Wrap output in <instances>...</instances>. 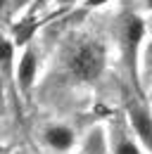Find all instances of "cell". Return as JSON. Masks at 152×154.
I'll use <instances>...</instances> for the list:
<instances>
[{
  "mask_svg": "<svg viewBox=\"0 0 152 154\" xmlns=\"http://www.w3.org/2000/svg\"><path fill=\"white\" fill-rule=\"evenodd\" d=\"M107 59H109L107 45L95 33H71L62 52L67 74L76 83H86V85L102 78L107 69Z\"/></svg>",
  "mask_w": 152,
  "mask_h": 154,
  "instance_id": "cell-1",
  "label": "cell"
},
{
  "mask_svg": "<svg viewBox=\"0 0 152 154\" xmlns=\"http://www.w3.org/2000/svg\"><path fill=\"white\" fill-rule=\"evenodd\" d=\"M119 45H121V57L124 64L128 69L133 81H138L140 76V57H143V48H145V40H147V21L145 14L131 10L126 12L121 19H119Z\"/></svg>",
  "mask_w": 152,
  "mask_h": 154,
  "instance_id": "cell-2",
  "label": "cell"
},
{
  "mask_svg": "<svg viewBox=\"0 0 152 154\" xmlns=\"http://www.w3.org/2000/svg\"><path fill=\"white\" fill-rule=\"evenodd\" d=\"M38 71H40V55H38L36 43H29L17 52V64H14V83L24 95L33 90Z\"/></svg>",
  "mask_w": 152,
  "mask_h": 154,
  "instance_id": "cell-3",
  "label": "cell"
},
{
  "mask_svg": "<svg viewBox=\"0 0 152 154\" xmlns=\"http://www.w3.org/2000/svg\"><path fill=\"white\" fill-rule=\"evenodd\" d=\"M40 137H43V145L55 154H69L76 147V131L62 121L48 123L40 131Z\"/></svg>",
  "mask_w": 152,
  "mask_h": 154,
  "instance_id": "cell-4",
  "label": "cell"
},
{
  "mask_svg": "<svg viewBox=\"0 0 152 154\" xmlns=\"http://www.w3.org/2000/svg\"><path fill=\"white\" fill-rule=\"evenodd\" d=\"M126 116H128V123H131L133 133H135V140L152 152V114L150 109L140 102L131 100L126 104Z\"/></svg>",
  "mask_w": 152,
  "mask_h": 154,
  "instance_id": "cell-5",
  "label": "cell"
},
{
  "mask_svg": "<svg viewBox=\"0 0 152 154\" xmlns=\"http://www.w3.org/2000/svg\"><path fill=\"white\" fill-rule=\"evenodd\" d=\"M17 45L12 36L0 33V71L5 78H14V64H17Z\"/></svg>",
  "mask_w": 152,
  "mask_h": 154,
  "instance_id": "cell-6",
  "label": "cell"
},
{
  "mask_svg": "<svg viewBox=\"0 0 152 154\" xmlns=\"http://www.w3.org/2000/svg\"><path fill=\"white\" fill-rule=\"evenodd\" d=\"M109 154H143L140 142L133 140L131 135H126V131L116 128L109 135Z\"/></svg>",
  "mask_w": 152,
  "mask_h": 154,
  "instance_id": "cell-7",
  "label": "cell"
},
{
  "mask_svg": "<svg viewBox=\"0 0 152 154\" xmlns=\"http://www.w3.org/2000/svg\"><path fill=\"white\" fill-rule=\"evenodd\" d=\"M83 152L86 154H107L109 152V135L102 128H95L83 140Z\"/></svg>",
  "mask_w": 152,
  "mask_h": 154,
  "instance_id": "cell-8",
  "label": "cell"
},
{
  "mask_svg": "<svg viewBox=\"0 0 152 154\" xmlns=\"http://www.w3.org/2000/svg\"><path fill=\"white\" fill-rule=\"evenodd\" d=\"M140 74L145 76V81L152 83V36H147L145 48H143V57H140Z\"/></svg>",
  "mask_w": 152,
  "mask_h": 154,
  "instance_id": "cell-9",
  "label": "cell"
},
{
  "mask_svg": "<svg viewBox=\"0 0 152 154\" xmlns=\"http://www.w3.org/2000/svg\"><path fill=\"white\" fill-rule=\"evenodd\" d=\"M83 0H50V10H55V14H62V12H69L74 7H81Z\"/></svg>",
  "mask_w": 152,
  "mask_h": 154,
  "instance_id": "cell-10",
  "label": "cell"
},
{
  "mask_svg": "<svg viewBox=\"0 0 152 154\" xmlns=\"http://www.w3.org/2000/svg\"><path fill=\"white\" fill-rule=\"evenodd\" d=\"M112 0H83V10H102V7H107Z\"/></svg>",
  "mask_w": 152,
  "mask_h": 154,
  "instance_id": "cell-11",
  "label": "cell"
},
{
  "mask_svg": "<svg viewBox=\"0 0 152 154\" xmlns=\"http://www.w3.org/2000/svg\"><path fill=\"white\" fill-rule=\"evenodd\" d=\"M138 12H143L145 17L152 14V0H138Z\"/></svg>",
  "mask_w": 152,
  "mask_h": 154,
  "instance_id": "cell-12",
  "label": "cell"
},
{
  "mask_svg": "<svg viewBox=\"0 0 152 154\" xmlns=\"http://www.w3.org/2000/svg\"><path fill=\"white\" fill-rule=\"evenodd\" d=\"M10 5H12V0H0V12L10 10Z\"/></svg>",
  "mask_w": 152,
  "mask_h": 154,
  "instance_id": "cell-13",
  "label": "cell"
},
{
  "mask_svg": "<svg viewBox=\"0 0 152 154\" xmlns=\"http://www.w3.org/2000/svg\"><path fill=\"white\" fill-rule=\"evenodd\" d=\"M2 90H5V76H2V71H0V97H2Z\"/></svg>",
  "mask_w": 152,
  "mask_h": 154,
  "instance_id": "cell-14",
  "label": "cell"
},
{
  "mask_svg": "<svg viewBox=\"0 0 152 154\" xmlns=\"http://www.w3.org/2000/svg\"><path fill=\"white\" fill-rule=\"evenodd\" d=\"M0 154H7V149H5V147H2V145H0Z\"/></svg>",
  "mask_w": 152,
  "mask_h": 154,
  "instance_id": "cell-15",
  "label": "cell"
}]
</instances>
